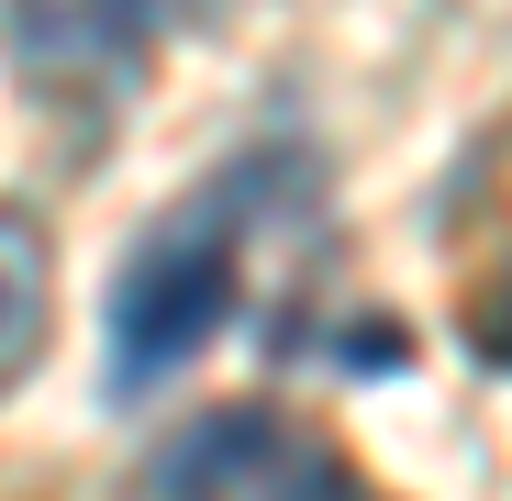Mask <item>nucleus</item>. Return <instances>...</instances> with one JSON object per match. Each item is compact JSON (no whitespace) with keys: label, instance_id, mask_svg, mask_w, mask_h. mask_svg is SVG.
<instances>
[{"label":"nucleus","instance_id":"7ed1b4c3","mask_svg":"<svg viewBox=\"0 0 512 501\" xmlns=\"http://www.w3.org/2000/svg\"><path fill=\"white\" fill-rule=\"evenodd\" d=\"M45 223H23V212H0V390H12L23 368H34V346H45V312H56V290H45Z\"/></svg>","mask_w":512,"mask_h":501},{"label":"nucleus","instance_id":"f03ea898","mask_svg":"<svg viewBox=\"0 0 512 501\" xmlns=\"http://www.w3.org/2000/svg\"><path fill=\"white\" fill-rule=\"evenodd\" d=\"M279 424L268 412H212L201 435H179L167 446V468H156V501H245L256 479H279Z\"/></svg>","mask_w":512,"mask_h":501},{"label":"nucleus","instance_id":"f257e3e1","mask_svg":"<svg viewBox=\"0 0 512 501\" xmlns=\"http://www.w3.org/2000/svg\"><path fill=\"white\" fill-rule=\"evenodd\" d=\"M223 312H234V245H223V223H201V212L156 223L123 257V279H112V390L134 401L156 379H179L223 334Z\"/></svg>","mask_w":512,"mask_h":501}]
</instances>
